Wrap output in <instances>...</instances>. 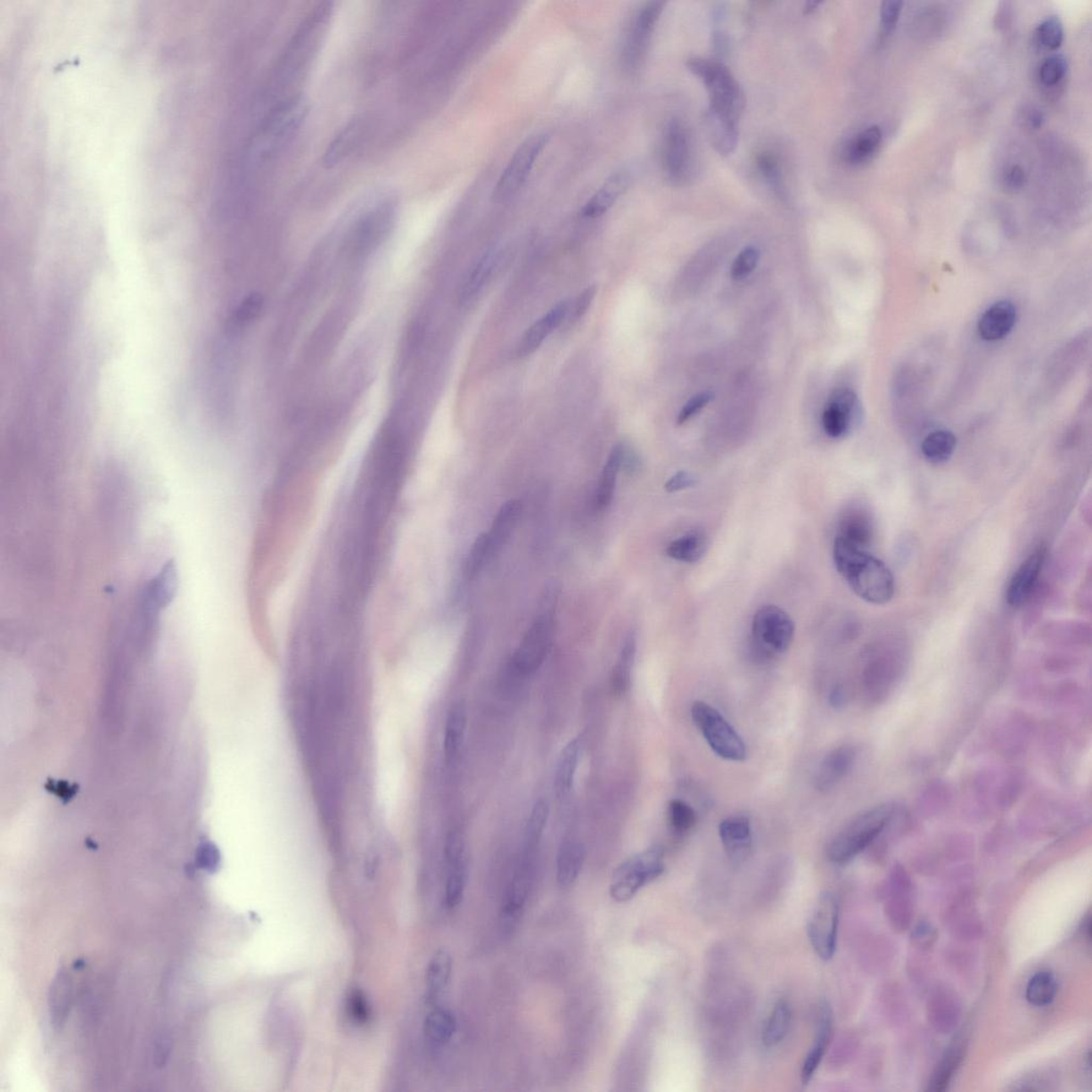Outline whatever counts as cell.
I'll return each mask as SVG.
<instances>
[{"mask_svg": "<svg viewBox=\"0 0 1092 1092\" xmlns=\"http://www.w3.org/2000/svg\"><path fill=\"white\" fill-rule=\"evenodd\" d=\"M883 141V132L878 127H871L855 135L847 146L845 156L850 165L859 166L876 154Z\"/></svg>", "mask_w": 1092, "mask_h": 1092, "instance_id": "31", "label": "cell"}, {"mask_svg": "<svg viewBox=\"0 0 1092 1092\" xmlns=\"http://www.w3.org/2000/svg\"><path fill=\"white\" fill-rule=\"evenodd\" d=\"M1057 981L1051 972H1038L1026 987V999L1036 1007L1047 1006L1056 997Z\"/></svg>", "mask_w": 1092, "mask_h": 1092, "instance_id": "39", "label": "cell"}, {"mask_svg": "<svg viewBox=\"0 0 1092 1092\" xmlns=\"http://www.w3.org/2000/svg\"><path fill=\"white\" fill-rule=\"evenodd\" d=\"M466 884L465 861L450 864L447 885H445V904L450 909L458 907L464 899Z\"/></svg>", "mask_w": 1092, "mask_h": 1092, "instance_id": "41", "label": "cell"}, {"mask_svg": "<svg viewBox=\"0 0 1092 1092\" xmlns=\"http://www.w3.org/2000/svg\"><path fill=\"white\" fill-rule=\"evenodd\" d=\"M957 439L948 431H937L924 439L922 453L932 464H943L952 457Z\"/></svg>", "mask_w": 1092, "mask_h": 1092, "instance_id": "36", "label": "cell"}, {"mask_svg": "<svg viewBox=\"0 0 1092 1092\" xmlns=\"http://www.w3.org/2000/svg\"><path fill=\"white\" fill-rule=\"evenodd\" d=\"M719 835L731 860L742 862L746 859L752 846V829L749 817L735 815L722 820Z\"/></svg>", "mask_w": 1092, "mask_h": 1092, "instance_id": "16", "label": "cell"}, {"mask_svg": "<svg viewBox=\"0 0 1092 1092\" xmlns=\"http://www.w3.org/2000/svg\"><path fill=\"white\" fill-rule=\"evenodd\" d=\"M548 814L550 809L547 803L543 800L537 801L526 825L527 841L530 846L539 843L547 825Z\"/></svg>", "mask_w": 1092, "mask_h": 1092, "instance_id": "44", "label": "cell"}, {"mask_svg": "<svg viewBox=\"0 0 1092 1092\" xmlns=\"http://www.w3.org/2000/svg\"><path fill=\"white\" fill-rule=\"evenodd\" d=\"M73 1003V981L70 972L62 969L58 972L55 980H53L50 994H48V1006H50V1014L53 1028L62 1029L67 1021L70 1007Z\"/></svg>", "mask_w": 1092, "mask_h": 1092, "instance_id": "24", "label": "cell"}, {"mask_svg": "<svg viewBox=\"0 0 1092 1092\" xmlns=\"http://www.w3.org/2000/svg\"><path fill=\"white\" fill-rule=\"evenodd\" d=\"M453 971L452 956L447 950L439 949L434 954L428 965L426 982L429 996L437 997L447 987Z\"/></svg>", "mask_w": 1092, "mask_h": 1092, "instance_id": "37", "label": "cell"}, {"mask_svg": "<svg viewBox=\"0 0 1092 1092\" xmlns=\"http://www.w3.org/2000/svg\"><path fill=\"white\" fill-rule=\"evenodd\" d=\"M759 262V251L754 247H746L737 255L731 268V276L735 280L745 279L757 268Z\"/></svg>", "mask_w": 1092, "mask_h": 1092, "instance_id": "47", "label": "cell"}, {"mask_svg": "<svg viewBox=\"0 0 1092 1092\" xmlns=\"http://www.w3.org/2000/svg\"><path fill=\"white\" fill-rule=\"evenodd\" d=\"M580 742L578 738L570 741L562 750L557 759L554 787L559 798L566 797L573 789L580 759Z\"/></svg>", "mask_w": 1092, "mask_h": 1092, "instance_id": "26", "label": "cell"}, {"mask_svg": "<svg viewBox=\"0 0 1092 1092\" xmlns=\"http://www.w3.org/2000/svg\"><path fill=\"white\" fill-rule=\"evenodd\" d=\"M624 445L619 444L612 448V453L602 471L599 486L595 494L596 507L605 509L610 506L613 493H615L617 477L622 469Z\"/></svg>", "mask_w": 1092, "mask_h": 1092, "instance_id": "29", "label": "cell"}, {"mask_svg": "<svg viewBox=\"0 0 1092 1092\" xmlns=\"http://www.w3.org/2000/svg\"><path fill=\"white\" fill-rule=\"evenodd\" d=\"M264 307L265 298L262 293H250L234 309L229 319V329L238 331L248 327L260 316Z\"/></svg>", "mask_w": 1092, "mask_h": 1092, "instance_id": "40", "label": "cell"}, {"mask_svg": "<svg viewBox=\"0 0 1092 1092\" xmlns=\"http://www.w3.org/2000/svg\"><path fill=\"white\" fill-rule=\"evenodd\" d=\"M698 483V478L686 471L677 472L668 480L665 485L667 492L675 493L693 488Z\"/></svg>", "mask_w": 1092, "mask_h": 1092, "instance_id": "52", "label": "cell"}, {"mask_svg": "<svg viewBox=\"0 0 1092 1092\" xmlns=\"http://www.w3.org/2000/svg\"><path fill=\"white\" fill-rule=\"evenodd\" d=\"M629 177L626 171L613 173L599 190L592 195L581 209V217L586 219L600 218L605 215L628 187Z\"/></svg>", "mask_w": 1092, "mask_h": 1092, "instance_id": "18", "label": "cell"}, {"mask_svg": "<svg viewBox=\"0 0 1092 1092\" xmlns=\"http://www.w3.org/2000/svg\"><path fill=\"white\" fill-rule=\"evenodd\" d=\"M348 1014L353 1022L357 1024H366L371 1019V1006H369L367 998L360 990L352 991L348 998Z\"/></svg>", "mask_w": 1092, "mask_h": 1092, "instance_id": "49", "label": "cell"}, {"mask_svg": "<svg viewBox=\"0 0 1092 1092\" xmlns=\"http://www.w3.org/2000/svg\"><path fill=\"white\" fill-rule=\"evenodd\" d=\"M855 759V750L850 747H839L830 751L819 764L815 787L822 792L833 789L849 774Z\"/></svg>", "mask_w": 1092, "mask_h": 1092, "instance_id": "20", "label": "cell"}, {"mask_svg": "<svg viewBox=\"0 0 1092 1092\" xmlns=\"http://www.w3.org/2000/svg\"><path fill=\"white\" fill-rule=\"evenodd\" d=\"M668 817L671 828L677 834H686L694 827L697 814L686 801H672L668 807Z\"/></svg>", "mask_w": 1092, "mask_h": 1092, "instance_id": "43", "label": "cell"}, {"mask_svg": "<svg viewBox=\"0 0 1092 1092\" xmlns=\"http://www.w3.org/2000/svg\"><path fill=\"white\" fill-rule=\"evenodd\" d=\"M636 656V639L629 635L624 641L620 656L612 672V687L618 694H624L631 686L632 671Z\"/></svg>", "mask_w": 1092, "mask_h": 1092, "instance_id": "38", "label": "cell"}, {"mask_svg": "<svg viewBox=\"0 0 1092 1092\" xmlns=\"http://www.w3.org/2000/svg\"><path fill=\"white\" fill-rule=\"evenodd\" d=\"M1028 121L1031 127L1039 128L1042 127L1043 115L1040 111L1031 110L1028 116Z\"/></svg>", "mask_w": 1092, "mask_h": 1092, "instance_id": "57", "label": "cell"}, {"mask_svg": "<svg viewBox=\"0 0 1092 1092\" xmlns=\"http://www.w3.org/2000/svg\"><path fill=\"white\" fill-rule=\"evenodd\" d=\"M307 113V103L300 96H292L275 106L249 144L250 162L263 164L279 153L300 129Z\"/></svg>", "mask_w": 1092, "mask_h": 1092, "instance_id": "3", "label": "cell"}, {"mask_svg": "<svg viewBox=\"0 0 1092 1092\" xmlns=\"http://www.w3.org/2000/svg\"><path fill=\"white\" fill-rule=\"evenodd\" d=\"M819 4H820L819 3H814V2L807 4L806 5L807 12H809V11H814V9H817Z\"/></svg>", "mask_w": 1092, "mask_h": 1092, "instance_id": "58", "label": "cell"}, {"mask_svg": "<svg viewBox=\"0 0 1092 1092\" xmlns=\"http://www.w3.org/2000/svg\"><path fill=\"white\" fill-rule=\"evenodd\" d=\"M687 68L708 91L710 107L706 115L738 125L746 100L731 70L718 60L699 57L689 59Z\"/></svg>", "mask_w": 1092, "mask_h": 1092, "instance_id": "2", "label": "cell"}, {"mask_svg": "<svg viewBox=\"0 0 1092 1092\" xmlns=\"http://www.w3.org/2000/svg\"><path fill=\"white\" fill-rule=\"evenodd\" d=\"M894 807L879 806L858 815L834 836L827 849L829 859L836 864L849 863L861 854L887 828Z\"/></svg>", "mask_w": 1092, "mask_h": 1092, "instance_id": "4", "label": "cell"}, {"mask_svg": "<svg viewBox=\"0 0 1092 1092\" xmlns=\"http://www.w3.org/2000/svg\"><path fill=\"white\" fill-rule=\"evenodd\" d=\"M1046 550L1039 548L1021 564L1010 579L1007 588V602L1010 606L1019 607L1029 599L1045 564Z\"/></svg>", "mask_w": 1092, "mask_h": 1092, "instance_id": "15", "label": "cell"}, {"mask_svg": "<svg viewBox=\"0 0 1092 1092\" xmlns=\"http://www.w3.org/2000/svg\"><path fill=\"white\" fill-rule=\"evenodd\" d=\"M738 125L706 115L709 138L720 155H731L738 143Z\"/></svg>", "mask_w": 1092, "mask_h": 1092, "instance_id": "35", "label": "cell"}, {"mask_svg": "<svg viewBox=\"0 0 1092 1092\" xmlns=\"http://www.w3.org/2000/svg\"><path fill=\"white\" fill-rule=\"evenodd\" d=\"M844 700L845 694L843 689L841 687H836L830 695V703L831 705L834 706V708H840V706L844 703Z\"/></svg>", "mask_w": 1092, "mask_h": 1092, "instance_id": "56", "label": "cell"}, {"mask_svg": "<svg viewBox=\"0 0 1092 1092\" xmlns=\"http://www.w3.org/2000/svg\"><path fill=\"white\" fill-rule=\"evenodd\" d=\"M467 714L464 703H456L450 709L445 725L444 754L447 763L455 762L465 740Z\"/></svg>", "mask_w": 1092, "mask_h": 1092, "instance_id": "28", "label": "cell"}, {"mask_svg": "<svg viewBox=\"0 0 1092 1092\" xmlns=\"http://www.w3.org/2000/svg\"><path fill=\"white\" fill-rule=\"evenodd\" d=\"M586 857L585 846L575 839H564L557 855V883L570 888L579 878Z\"/></svg>", "mask_w": 1092, "mask_h": 1092, "instance_id": "25", "label": "cell"}, {"mask_svg": "<svg viewBox=\"0 0 1092 1092\" xmlns=\"http://www.w3.org/2000/svg\"><path fill=\"white\" fill-rule=\"evenodd\" d=\"M692 717L706 743L718 757L732 762H742L746 759L745 743L714 706L697 701L692 706Z\"/></svg>", "mask_w": 1092, "mask_h": 1092, "instance_id": "6", "label": "cell"}, {"mask_svg": "<svg viewBox=\"0 0 1092 1092\" xmlns=\"http://www.w3.org/2000/svg\"><path fill=\"white\" fill-rule=\"evenodd\" d=\"M709 539L703 532L693 531L672 541L667 547V555L673 561L695 563L708 552Z\"/></svg>", "mask_w": 1092, "mask_h": 1092, "instance_id": "30", "label": "cell"}, {"mask_svg": "<svg viewBox=\"0 0 1092 1092\" xmlns=\"http://www.w3.org/2000/svg\"><path fill=\"white\" fill-rule=\"evenodd\" d=\"M862 416V406L855 392L849 389L836 390L823 412L824 431L831 439L844 438L860 425Z\"/></svg>", "mask_w": 1092, "mask_h": 1092, "instance_id": "14", "label": "cell"}, {"mask_svg": "<svg viewBox=\"0 0 1092 1092\" xmlns=\"http://www.w3.org/2000/svg\"><path fill=\"white\" fill-rule=\"evenodd\" d=\"M457 1030V1022L454 1014L447 1009L436 1008L427 1015L423 1030L428 1040L433 1045L443 1046L452 1039Z\"/></svg>", "mask_w": 1092, "mask_h": 1092, "instance_id": "34", "label": "cell"}, {"mask_svg": "<svg viewBox=\"0 0 1092 1092\" xmlns=\"http://www.w3.org/2000/svg\"><path fill=\"white\" fill-rule=\"evenodd\" d=\"M662 164L668 179L677 186L692 181L694 160L692 137L686 125L673 119L668 123L662 141Z\"/></svg>", "mask_w": 1092, "mask_h": 1092, "instance_id": "10", "label": "cell"}, {"mask_svg": "<svg viewBox=\"0 0 1092 1092\" xmlns=\"http://www.w3.org/2000/svg\"><path fill=\"white\" fill-rule=\"evenodd\" d=\"M553 612L547 610L538 616L527 631L513 659L514 669L521 675H534L545 662L554 638Z\"/></svg>", "mask_w": 1092, "mask_h": 1092, "instance_id": "11", "label": "cell"}, {"mask_svg": "<svg viewBox=\"0 0 1092 1092\" xmlns=\"http://www.w3.org/2000/svg\"><path fill=\"white\" fill-rule=\"evenodd\" d=\"M795 636L791 616L776 605H765L754 613L752 637L760 653L779 655L789 650Z\"/></svg>", "mask_w": 1092, "mask_h": 1092, "instance_id": "9", "label": "cell"}, {"mask_svg": "<svg viewBox=\"0 0 1092 1092\" xmlns=\"http://www.w3.org/2000/svg\"><path fill=\"white\" fill-rule=\"evenodd\" d=\"M1038 40L1048 50L1055 51L1063 42V29L1062 21L1055 16L1047 19L1037 31Z\"/></svg>", "mask_w": 1092, "mask_h": 1092, "instance_id": "46", "label": "cell"}, {"mask_svg": "<svg viewBox=\"0 0 1092 1092\" xmlns=\"http://www.w3.org/2000/svg\"><path fill=\"white\" fill-rule=\"evenodd\" d=\"M964 1041L957 1039L948 1048L929 1082L928 1090L944 1091L948 1088L965 1057L966 1047Z\"/></svg>", "mask_w": 1092, "mask_h": 1092, "instance_id": "32", "label": "cell"}, {"mask_svg": "<svg viewBox=\"0 0 1092 1092\" xmlns=\"http://www.w3.org/2000/svg\"><path fill=\"white\" fill-rule=\"evenodd\" d=\"M1025 181V172L1018 165L1010 167L1006 173H1005V184H1006L1009 189H1021L1024 186Z\"/></svg>", "mask_w": 1092, "mask_h": 1092, "instance_id": "55", "label": "cell"}, {"mask_svg": "<svg viewBox=\"0 0 1092 1092\" xmlns=\"http://www.w3.org/2000/svg\"><path fill=\"white\" fill-rule=\"evenodd\" d=\"M1017 322V308L1012 302L999 301L989 308L978 322V333L982 340H1002L1010 333Z\"/></svg>", "mask_w": 1092, "mask_h": 1092, "instance_id": "19", "label": "cell"}, {"mask_svg": "<svg viewBox=\"0 0 1092 1092\" xmlns=\"http://www.w3.org/2000/svg\"><path fill=\"white\" fill-rule=\"evenodd\" d=\"M874 539V525L868 514L862 510H850L839 521L835 540L868 551Z\"/></svg>", "mask_w": 1092, "mask_h": 1092, "instance_id": "22", "label": "cell"}, {"mask_svg": "<svg viewBox=\"0 0 1092 1092\" xmlns=\"http://www.w3.org/2000/svg\"><path fill=\"white\" fill-rule=\"evenodd\" d=\"M665 4L666 3L664 2L646 3L634 16L631 25L628 27L626 39H624L621 52L623 68L629 70V72H634L643 64L646 52H648L651 37L653 36L655 26L660 20Z\"/></svg>", "mask_w": 1092, "mask_h": 1092, "instance_id": "12", "label": "cell"}, {"mask_svg": "<svg viewBox=\"0 0 1092 1092\" xmlns=\"http://www.w3.org/2000/svg\"><path fill=\"white\" fill-rule=\"evenodd\" d=\"M395 220L392 200L387 195L373 198V203L358 217L347 241L352 258H366L387 239Z\"/></svg>", "mask_w": 1092, "mask_h": 1092, "instance_id": "5", "label": "cell"}, {"mask_svg": "<svg viewBox=\"0 0 1092 1092\" xmlns=\"http://www.w3.org/2000/svg\"><path fill=\"white\" fill-rule=\"evenodd\" d=\"M499 259H501V251L494 248L489 250L478 260L460 287L459 301L461 304L467 306V304L475 300L483 288L489 283V281L492 279L494 271L497 268Z\"/></svg>", "mask_w": 1092, "mask_h": 1092, "instance_id": "23", "label": "cell"}, {"mask_svg": "<svg viewBox=\"0 0 1092 1092\" xmlns=\"http://www.w3.org/2000/svg\"><path fill=\"white\" fill-rule=\"evenodd\" d=\"M757 167L766 184L778 195H784V186L779 160L770 152H762L757 157Z\"/></svg>", "mask_w": 1092, "mask_h": 1092, "instance_id": "42", "label": "cell"}, {"mask_svg": "<svg viewBox=\"0 0 1092 1092\" xmlns=\"http://www.w3.org/2000/svg\"><path fill=\"white\" fill-rule=\"evenodd\" d=\"M713 399L714 394H711L710 392H703L694 396L693 398H690L687 403L684 405L683 409L680 411V413H678L677 418V425H683V423L692 420L694 415H697L698 413L702 410L703 407L708 406Z\"/></svg>", "mask_w": 1092, "mask_h": 1092, "instance_id": "50", "label": "cell"}, {"mask_svg": "<svg viewBox=\"0 0 1092 1092\" xmlns=\"http://www.w3.org/2000/svg\"><path fill=\"white\" fill-rule=\"evenodd\" d=\"M833 1010H831L830 1005L827 1002H823L819 1006L817 1039H815L814 1045L811 1050H809L801 1070V1080L805 1086L811 1082L814 1073L817 1072L825 1052H827L831 1036H833Z\"/></svg>", "mask_w": 1092, "mask_h": 1092, "instance_id": "21", "label": "cell"}, {"mask_svg": "<svg viewBox=\"0 0 1092 1092\" xmlns=\"http://www.w3.org/2000/svg\"><path fill=\"white\" fill-rule=\"evenodd\" d=\"M833 561L839 573L862 600L874 605H884L892 600L893 574L871 553L834 539Z\"/></svg>", "mask_w": 1092, "mask_h": 1092, "instance_id": "1", "label": "cell"}, {"mask_svg": "<svg viewBox=\"0 0 1092 1092\" xmlns=\"http://www.w3.org/2000/svg\"><path fill=\"white\" fill-rule=\"evenodd\" d=\"M521 506L520 502L509 501L504 504L502 508L493 521L490 532H488L489 547H490L491 557L501 551L505 543H506L512 536L513 531L517 526Z\"/></svg>", "mask_w": 1092, "mask_h": 1092, "instance_id": "27", "label": "cell"}, {"mask_svg": "<svg viewBox=\"0 0 1092 1092\" xmlns=\"http://www.w3.org/2000/svg\"><path fill=\"white\" fill-rule=\"evenodd\" d=\"M1067 72V62L1061 55L1052 56L1045 60L1039 70V78L1043 85L1055 86L1063 78Z\"/></svg>", "mask_w": 1092, "mask_h": 1092, "instance_id": "48", "label": "cell"}, {"mask_svg": "<svg viewBox=\"0 0 1092 1092\" xmlns=\"http://www.w3.org/2000/svg\"><path fill=\"white\" fill-rule=\"evenodd\" d=\"M595 292V287H588L584 292H581V295H579L578 300L575 302L573 311V317L575 319H579L584 316V315L587 313V309H588L590 307L592 300H594Z\"/></svg>", "mask_w": 1092, "mask_h": 1092, "instance_id": "54", "label": "cell"}, {"mask_svg": "<svg viewBox=\"0 0 1092 1092\" xmlns=\"http://www.w3.org/2000/svg\"><path fill=\"white\" fill-rule=\"evenodd\" d=\"M199 866L209 873H215L219 867L220 856L215 847H204L198 858Z\"/></svg>", "mask_w": 1092, "mask_h": 1092, "instance_id": "53", "label": "cell"}, {"mask_svg": "<svg viewBox=\"0 0 1092 1092\" xmlns=\"http://www.w3.org/2000/svg\"><path fill=\"white\" fill-rule=\"evenodd\" d=\"M569 312V304L564 301L557 304L550 312L531 325L521 336L518 345V356H530L539 349L546 340L562 324Z\"/></svg>", "mask_w": 1092, "mask_h": 1092, "instance_id": "17", "label": "cell"}, {"mask_svg": "<svg viewBox=\"0 0 1092 1092\" xmlns=\"http://www.w3.org/2000/svg\"><path fill=\"white\" fill-rule=\"evenodd\" d=\"M550 140V135H531L515 150L506 168L499 177L492 193L494 202L504 203L520 193Z\"/></svg>", "mask_w": 1092, "mask_h": 1092, "instance_id": "8", "label": "cell"}, {"mask_svg": "<svg viewBox=\"0 0 1092 1092\" xmlns=\"http://www.w3.org/2000/svg\"><path fill=\"white\" fill-rule=\"evenodd\" d=\"M792 1022V1009L786 1001L780 999L775 1005L762 1034L763 1045L768 1047L778 1046L789 1033Z\"/></svg>", "mask_w": 1092, "mask_h": 1092, "instance_id": "33", "label": "cell"}, {"mask_svg": "<svg viewBox=\"0 0 1092 1092\" xmlns=\"http://www.w3.org/2000/svg\"><path fill=\"white\" fill-rule=\"evenodd\" d=\"M490 557L488 536L487 534H481L477 537L474 545L471 548L469 557H467L465 567L466 578L469 579H475Z\"/></svg>", "mask_w": 1092, "mask_h": 1092, "instance_id": "45", "label": "cell"}, {"mask_svg": "<svg viewBox=\"0 0 1092 1092\" xmlns=\"http://www.w3.org/2000/svg\"><path fill=\"white\" fill-rule=\"evenodd\" d=\"M664 871V850L661 847H651L628 858L612 874V898L619 903L632 899L645 885L654 882Z\"/></svg>", "mask_w": 1092, "mask_h": 1092, "instance_id": "7", "label": "cell"}, {"mask_svg": "<svg viewBox=\"0 0 1092 1092\" xmlns=\"http://www.w3.org/2000/svg\"><path fill=\"white\" fill-rule=\"evenodd\" d=\"M840 907L835 896L824 892L819 896L808 923V936L812 947L823 960L833 957L838 944Z\"/></svg>", "mask_w": 1092, "mask_h": 1092, "instance_id": "13", "label": "cell"}, {"mask_svg": "<svg viewBox=\"0 0 1092 1092\" xmlns=\"http://www.w3.org/2000/svg\"><path fill=\"white\" fill-rule=\"evenodd\" d=\"M903 3L899 0H887L882 4L880 16H882V25L885 32H890L894 29L896 23L899 19Z\"/></svg>", "mask_w": 1092, "mask_h": 1092, "instance_id": "51", "label": "cell"}]
</instances>
